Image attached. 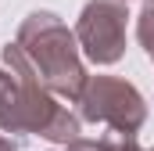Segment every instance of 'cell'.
Here are the masks:
<instances>
[{
  "instance_id": "obj_5",
  "label": "cell",
  "mask_w": 154,
  "mask_h": 151,
  "mask_svg": "<svg viewBox=\"0 0 154 151\" xmlns=\"http://www.w3.org/2000/svg\"><path fill=\"white\" fill-rule=\"evenodd\" d=\"M79 133H82V119H79L72 108H65V104H61L39 137H47V140H54V144H72Z\"/></svg>"
},
{
  "instance_id": "obj_1",
  "label": "cell",
  "mask_w": 154,
  "mask_h": 151,
  "mask_svg": "<svg viewBox=\"0 0 154 151\" xmlns=\"http://www.w3.org/2000/svg\"><path fill=\"white\" fill-rule=\"evenodd\" d=\"M18 43L25 47V54L32 58L43 86L61 97V101H79L82 86H86V65H82V50H79L75 33L54 14V11H32L22 18L18 25Z\"/></svg>"
},
{
  "instance_id": "obj_4",
  "label": "cell",
  "mask_w": 154,
  "mask_h": 151,
  "mask_svg": "<svg viewBox=\"0 0 154 151\" xmlns=\"http://www.w3.org/2000/svg\"><path fill=\"white\" fill-rule=\"evenodd\" d=\"M125 22H129L125 0H90L75 22L79 50L93 65L122 61V54H125Z\"/></svg>"
},
{
  "instance_id": "obj_3",
  "label": "cell",
  "mask_w": 154,
  "mask_h": 151,
  "mask_svg": "<svg viewBox=\"0 0 154 151\" xmlns=\"http://www.w3.org/2000/svg\"><path fill=\"white\" fill-rule=\"evenodd\" d=\"M61 97H54L39 79H18L11 69H0V130L4 133H43Z\"/></svg>"
},
{
  "instance_id": "obj_7",
  "label": "cell",
  "mask_w": 154,
  "mask_h": 151,
  "mask_svg": "<svg viewBox=\"0 0 154 151\" xmlns=\"http://www.w3.org/2000/svg\"><path fill=\"white\" fill-rule=\"evenodd\" d=\"M100 151H143V148H140L136 133H129V130H111V126H108V133L100 137Z\"/></svg>"
},
{
  "instance_id": "obj_9",
  "label": "cell",
  "mask_w": 154,
  "mask_h": 151,
  "mask_svg": "<svg viewBox=\"0 0 154 151\" xmlns=\"http://www.w3.org/2000/svg\"><path fill=\"white\" fill-rule=\"evenodd\" d=\"M0 151H18V148H14V140H11V137H4V130H0Z\"/></svg>"
},
{
  "instance_id": "obj_6",
  "label": "cell",
  "mask_w": 154,
  "mask_h": 151,
  "mask_svg": "<svg viewBox=\"0 0 154 151\" xmlns=\"http://www.w3.org/2000/svg\"><path fill=\"white\" fill-rule=\"evenodd\" d=\"M136 40L147 50V58L154 61V0H143V7L136 14Z\"/></svg>"
},
{
  "instance_id": "obj_2",
  "label": "cell",
  "mask_w": 154,
  "mask_h": 151,
  "mask_svg": "<svg viewBox=\"0 0 154 151\" xmlns=\"http://www.w3.org/2000/svg\"><path fill=\"white\" fill-rule=\"evenodd\" d=\"M79 104V119L82 122H104L111 130H129L136 133L147 122V101L143 94L118 76H90L82 86Z\"/></svg>"
},
{
  "instance_id": "obj_8",
  "label": "cell",
  "mask_w": 154,
  "mask_h": 151,
  "mask_svg": "<svg viewBox=\"0 0 154 151\" xmlns=\"http://www.w3.org/2000/svg\"><path fill=\"white\" fill-rule=\"evenodd\" d=\"M65 151H100V140H82V137H75L72 144H65Z\"/></svg>"
}]
</instances>
